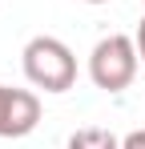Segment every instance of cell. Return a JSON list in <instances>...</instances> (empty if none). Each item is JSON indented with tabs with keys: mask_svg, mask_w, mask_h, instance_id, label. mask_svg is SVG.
<instances>
[{
	"mask_svg": "<svg viewBox=\"0 0 145 149\" xmlns=\"http://www.w3.org/2000/svg\"><path fill=\"white\" fill-rule=\"evenodd\" d=\"M24 77L45 93H69L77 85V56L56 36H32L24 45Z\"/></svg>",
	"mask_w": 145,
	"mask_h": 149,
	"instance_id": "6da1fadb",
	"label": "cell"
},
{
	"mask_svg": "<svg viewBox=\"0 0 145 149\" xmlns=\"http://www.w3.org/2000/svg\"><path fill=\"white\" fill-rule=\"evenodd\" d=\"M89 77H93L97 89L105 93H121L133 85L137 77V40L125 36V32H109L101 36L89 52Z\"/></svg>",
	"mask_w": 145,
	"mask_h": 149,
	"instance_id": "7a4b0ae2",
	"label": "cell"
},
{
	"mask_svg": "<svg viewBox=\"0 0 145 149\" xmlns=\"http://www.w3.org/2000/svg\"><path fill=\"white\" fill-rule=\"evenodd\" d=\"M40 121V101L28 89L0 85V137H28Z\"/></svg>",
	"mask_w": 145,
	"mask_h": 149,
	"instance_id": "3957f363",
	"label": "cell"
},
{
	"mask_svg": "<svg viewBox=\"0 0 145 149\" xmlns=\"http://www.w3.org/2000/svg\"><path fill=\"white\" fill-rule=\"evenodd\" d=\"M65 149H121V141L109 129H77Z\"/></svg>",
	"mask_w": 145,
	"mask_h": 149,
	"instance_id": "277c9868",
	"label": "cell"
},
{
	"mask_svg": "<svg viewBox=\"0 0 145 149\" xmlns=\"http://www.w3.org/2000/svg\"><path fill=\"white\" fill-rule=\"evenodd\" d=\"M121 149H145V129H133V133L121 141Z\"/></svg>",
	"mask_w": 145,
	"mask_h": 149,
	"instance_id": "5b68a950",
	"label": "cell"
},
{
	"mask_svg": "<svg viewBox=\"0 0 145 149\" xmlns=\"http://www.w3.org/2000/svg\"><path fill=\"white\" fill-rule=\"evenodd\" d=\"M133 40H137V56H141V65H145V16H141V24H137V36Z\"/></svg>",
	"mask_w": 145,
	"mask_h": 149,
	"instance_id": "8992f818",
	"label": "cell"
},
{
	"mask_svg": "<svg viewBox=\"0 0 145 149\" xmlns=\"http://www.w3.org/2000/svg\"><path fill=\"white\" fill-rule=\"evenodd\" d=\"M85 4H109V0H85Z\"/></svg>",
	"mask_w": 145,
	"mask_h": 149,
	"instance_id": "52a82bcc",
	"label": "cell"
}]
</instances>
